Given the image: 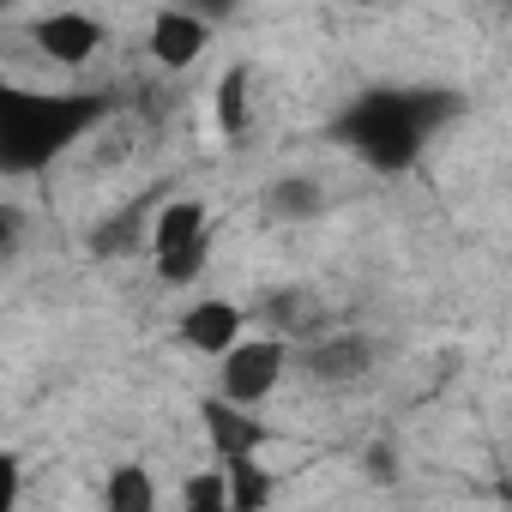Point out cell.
<instances>
[{
    "instance_id": "1",
    "label": "cell",
    "mask_w": 512,
    "mask_h": 512,
    "mask_svg": "<svg viewBox=\"0 0 512 512\" xmlns=\"http://www.w3.org/2000/svg\"><path fill=\"white\" fill-rule=\"evenodd\" d=\"M452 115H458V97H452V91H368V97H356V103L332 121V133H338V145H350L368 169L404 175V169H416L422 145H428Z\"/></svg>"
},
{
    "instance_id": "2",
    "label": "cell",
    "mask_w": 512,
    "mask_h": 512,
    "mask_svg": "<svg viewBox=\"0 0 512 512\" xmlns=\"http://www.w3.org/2000/svg\"><path fill=\"white\" fill-rule=\"evenodd\" d=\"M103 115H109V97L25 91L13 79H0V175H43Z\"/></svg>"
},
{
    "instance_id": "3",
    "label": "cell",
    "mask_w": 512,
    "mask_h": 512,
    "mask_svg": "<svg viewBox=\"0 0 512 512\" xmlns=\"http://www.w3.org/2000/svg\"><path fill=\"white\" fill-rule=\"evenodd\" d=\"M151 260H157V278L163 284H193L211 260V211L205 199H163L151 211Z\"/></svg>"
},
{
    "instance_id": "4",
    "label": "cell",
    "mask_w": 512,
    "mask_h": 512,
    "mask_svg": "<svg viewBox=\"0 0 512 512\" xmlns=\"http://www.w3.org/2000/svg\"><path fill=\"white\" fill-rule=\"evenodd\" d=\"M290 362H296V350L284 338H272V332L266 338H241L229 356H217V392L211 398L260 416V404H272V392L284 386Z\"/></svg>"
},
{
    "instance_id": "5",
    "label": "cell",
    "mask_w": 512,
    "mask_h": 512,
    "mask_svg": "<svg viewBox=\"0 0 512 512\" xmlns=\"http://www.w3.org/2000/svg\"><path fill=\"white\" fill-rule=\"evenodd\" d=\"M103 19H91V13H79V7H67V13H37L31 19V43L55 61V67H85L97 49H103Z\"/></svg>"
},
{
    "instance_id": "6",
    "label": "cell",
    "mask_w": 512,
    "mask_h": 512,
    "mask_svg": "<svg viewBox=\"0 0 512 512\" xmlns=\"http://www.w3.org/2000/svg\"><path fill=\"white\" fill-rule=\"evenodd\" d=\"M181 344L193 350V356H229L241 338H247V314L235 308V302H223V296H205V302H193L187 314H181Z\"/></svg>"
},
{
    "instance_id": "7",
    "label": "cell",
    "mask_w": 512,
    "mask_h": 512,
    "mask_svg": "<svg viewBox=\"0 0 512 512\" xmlns=\"http://www.w3.org/2000/svg\"><path fill=\"white\" fill-rule=\"evenodd\" d=\"M199 422H205V434H211V452H217V464L223 458H260V446L272 440V428L253 416V410H235V404H223V398H205L199 404Z\"/></svg>"
},
{
    "instance_id": "8",
    "label": "cell",
    "mask_w": 512,
    "mask_h": 512,
    "mask_svg": "<svg viewBox=\"0 0 512 512\" xmlns=\"http://www.w3.org/2000/svg\"><path fill=\"white\" fill-rule=\"evenodd\" d=\"M302 368L320 386H350V380H362L374 368V344L362 332H332V338H314L302 350Z\"/></svg>"
},
{
    "instance_id": "9",
    "label": "cell",
    "mask_w": 512,
    "mask_h": 512,
    "mask_svg": "<svg viewBox=\"0 0 512 512\" xmlns=\"http://www.w3.org/2000/svg\"><path fill=\"white\" fill-rule=\"evenodd\" d=\"M211 49V25L187 7H163L151 19V61L157 67H193L199 55Z\"/></svg>"
},
{
    "instance_id": "10",
    "label": "cell",
    "mask_w": 512,
    "mask_h": 512,
    "mask_svg": "<svg viewBox=\"0 0 512 512\" xmlns=\"http://www.w3.org/2000/svg\"><path fill=\"white\" fill-rule=\"evenodd\" d=\"M266 332L284 338L290 350H296L302 338H320V332H326L320 296H308V290H278V296H266Z\"/></svg>"
},
{
    "instance_id": "11",
    "label": "cell",
    "mask_w": 512,
    "mask_h": 512,
    "mask_svg": "<svg viewBox=\"0 0 512 512\" xmlns=\"http://www.w3.org/2000/svg\"><path fill=\"white\" fill-rule=\"evenodd\" d=\"M223 488H229V512H272V488L278 476L260 458H223Z\"/></svg>"
},
{
    "instance_id": "12",
    "label": "cell",
    "mask_w": 512,
    "mask_h": 512,
    "mask_svg": "<svg viewBox=\"0 0 512 512\" xmlns=\"http://www.w3.org/2000/svg\"><path fill=\"white\" fill-rule=\"evenodd\" d=\"M320 205H326V193H320V181H308V175H284V181H272V187L260 193V211H266L272 223H308V217H320Z\"/></svg>"
},
{
    "instance_id": "13",
    "label": "cell",
    "mask_w": 512,
    "mask_h": 512,
    "mask_svg": "<svg viewBox=\"0 0 512 512\" xmlns=\"http://www.w3.org/2000/svg\"><path fill=\"white\" fill-rule=\"evenodd\" d=\"M109 512H157V476L145 464H115L103 482Z\"/></svg>"
},
{
    "instance_id": "14",
    "label": "cell",
    "mask_w": 512,
    "mask_h": 512,
    "mask_svg": "<svg viewBox=\"0 0 512 512\" xmlns=\"http://www.w3.org/2000/svg\"><path fill=\"white\" fill-rule=\"evenodd\" d=\"M247 85H253V73L235 61L223 79H217V91H211V109H217V127L235 139V133H247Z\"/></svg>"
},
{
    "instance_id": "15",
    "label": "cell",
    "mask_w": 512,
    "mask_h": 512,
    "mask_svg": "<svg viewBox=\"0 0 512 512\" xmlns=\"http://www.w3.org/2000/svg\"><path fill=\"white\" fill-rule=\"evenodd\" d=\"M181 512H229L223 470H193V476L181 482Z\"/></svg>"
},
{
    "instance_id": "16",
    "label": "cell",
    "mask_w": 512,
    "mask_h": 512,
    "mask_svg": "<svg viewBox=\"0 0 512 512\" xmlns=\"http://www.w3.org/2000/svg\"><path fill=\"white\" fill-rule=\"evenodd\" d=\"M19 494H25V464L0 452V512H19Z\"/></svg>"
},
{
    "instance_id": "17",
    "label": "cell",
    "mask_w": 512,
    "mask_h": 512,
    "mask_svg": "<svg viewBox=\"0 0 512 512\" xmlns=\"http://www.w3.org/2000/svg\"><path fill=\"white\" fill-rule=\"evenodd\" d=\"M19 235H25V217H19L13 205H0V260H7V253H19Z\"/></svg>"
},
{
    "instance_id": "18",
    "label": "cell",
    "mask_w": 512,
    "mask_h": 512,
    "mask_svg": "<svg viewBox=\"0 0 512 512\" xmlns=\"http://www.w3.org/2000/svg\"><path fill=\"white\" fill-rule=\"evenodd\" d=\"M362 470H368L380 488H392V476H398V464H392V446H374V452L362 458Z\"/></svg>"
}]
</instances>
